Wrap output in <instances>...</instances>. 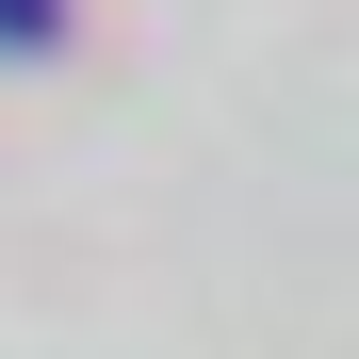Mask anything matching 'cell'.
Wrapping results in <instances>:
<instances>
[{"instance_id":"obj_1","label":"cell","mask_w":359,"mask_h":359,"mask_svg":"<svg viewBox=\"0 0 359 359\" xmlns=\"http://www.w3.org/2000/svg\"><path fill=\"white\" fill-rule=\"evenodd\" d=\"M66 33V0H0V49H49Z\"/></svg>"}]
</instances>
